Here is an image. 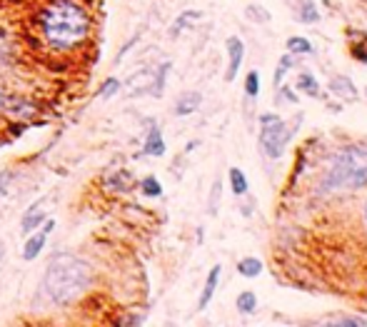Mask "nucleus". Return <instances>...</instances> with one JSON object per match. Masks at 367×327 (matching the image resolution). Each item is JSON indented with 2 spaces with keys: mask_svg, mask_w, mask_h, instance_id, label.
Returning <instances> with one entry per match:
<instances>
[{
  "mask_svg": "<svg viewBox=\"0 0 367 327\" xmlns=\"http://www.w3.org/2000/svg\"><path fill=\"white\" fill-rule=\"evenodd\" d=\"M298 90H302V93L310 95V98H318V95H320L318 78L312 76V73H307V70H302V73L298 76Z\"/></svg>",
  "mask_w": 367,
  "mask_h": 327,
  "instance_id": "ddd939ff",
  "label": "nucleus"
},
{
  "mask_svg": "<svg viewBox=\"0 0 367 327\" xmlns=\"http://www.w3.org/2000/svg\"><path fill=\"white\" fill-rule=\"evenodd\" d=\"M298 20H302V23H318V20H320L318 6H315L312 0H302V6H300V13H298Z\"/></svg>",
  "mask_w": 367,
  "mask_h": 327,
  "instance_id": "aec40b11",
  "label": "nucleus"
},
{
  "mask_svg": "<svg viewBox=\"0 0 367 327\" xmlns=\"http://www.w3.org/2000/svg\"><path fill=\"white\" fill-rule=\"evenodd\" d=\"M330 90L337 95V98H343V100H355L357 98V88L355 82L350 80L348 76H335L330 80Z\"/></svg>",
  "mask_w": 367,
  "mask_h": 327,
  "instance_id": "9b49d317",
  "label": "nucleus"
},
{
  "mask_svg": "<svg viewBox=\"0 0 367 327\" xmlns=\"http://www.w3.org/2000/svg\"><path fill=\"white\" fill-rule=\"evenodd\" d=\"M200 18H203V13H200V10H185V13L178 15V20L173 23V28H170V35H173V38H178V35H180V30H185L190 23H195V20H200Z\"/></svg>",
  "mask_w": 367,
  "mask_h": 327,
  "instance_id": "dca6fc26",
  "label": "nucleus"
},
{
  "mask_svg": "<svg viewBox=\"0 0 367 327\" xmlns=\"http://www.w3.org/2000/svg\"><path fill=\"white\" fill-rule=\"evenodd\" d=\"M220 180H215V185H212V193H210V202H207V210H210V215H218V200H220Z\"/></svg>",
  "mask_w": 367,
  "mask_h": 327,
  "instance_id": "a878e982",
  "label": "nucleus"
},
{
  "mask_svg": "<svg viewBox=\"0 0 367 327\" xmlns=\"http://www.w3.org/2000/svg\"><path fill=\"white\" fill-rule=\"evenodd\" d=\"M37 23L45 43L58 53L80 48L90 35V15L78 0H53L40 10Z\"/></svg>",
  "mask_w": 367,
  "mask_h": 327,
  "instance_id": "f257e3e1",
  "label": "nucleus"
},
{
  "mask_svg": "<svg viewBox=\"0 0 367 327\" xmlns=\"http://www.w3.org/2000/svg\"><path fill=\"white\" fill-rule=\"evenodd\" d=\"M228 180H230V188L237 197L248 195V188H250L248 177H245V173L240 170V168H230V170H228Z\"/></svg>",
  "mask_w": 367,
  "mask_h": 327,
  "instance_id": "f8f14e48",
  "label": "nucleus"
},
{
  "mask_svg": "<svg viewBox=\"0 0 367 327\" xmlns=\"http://www.w3.org/2000/svg\"><path fill=\"white\" fill-rule=\"evenodd\" d=\"M118 90H120V80H118V78H108V80L100 85L98 98H103V100H110V98L118 93Z\"/></svg>",
  "mask_w": 367,
  "mask_h": 327,
  "instance_id": "393cba45",
  "label": "nucleus"
},
{
  "mask_svg": "<svg viewBox=\"0 0 367 327\" xmlns=\"http://www.w3.org/2000/svg\"><path fill=\"white\" fill-rule=\"evenodd\" d=\"M362 188H367V145H345L325 168L318 190L323 195H340Z\"/></svg>",
  "mask_w": 367,
  "mask_h": 327,
  "instance_id": "7ed1b4c3",
  "label": "nucleus"
},
{
  "mask_svg": "<svg viewBox=\"0 0 367 327\" xmlns=\"http://www.w3.org/2000/svg\"><path fill=\"white\" fill-rule=\"evenodd\" d=\"M362 218H365V227H367V202H365V210H362Z\"/></svg>",
  "mask_w": 367,
  "mask_h": 327,
  "instance_id": "473e14b6",
  "label": "nucleus"
},
{
  "mask_svg": "<svg viewBox=\"0 0 367 327\" xmlns=\"http://www.w3.org/2000/svg\"><path fill=\"white\" fill-rule=\"evenodd\" d=\"M352 55H355L357 60H362V63H367V53H365V48H360V45L352 48Z\"/></svg>",
  "mask_w": 367,
  "mask_h": 327,
  "instance_id": "7c9ffc66",
  "label": "nucleus"
},
{
  "mask_svg": "<svg viewBox=\"0 0 367 327\" xmlns=\"http://www.w3.org/2000/svg\"><path fill=\"white\" fill-rule=\"evenodd\" d=\"M237 272L243 277H257L262 272V260L257 258H243L237 263Z\"/></svg>",
  "mask_w": 367,
  "mask_h": 327,
  "instance_id": "a211bd4d",
  "label": "nucleus"
},
{
  "mask_svg": "<svg viewBox=\"0 0 367 327\" xmlns=\"http://www.w3.org/2000/svg\"><path fill=\"white\" fill-rule=\"evenodd\" d=\"M235 308H237V312L240 315H253L257 310V297H255V292L253 290H243L240 295H237V300H235Z\"/></svg>",
  "mask_w": 367,
  "mask_h": 327,
  "instance_id": "4468645a",
  "label": "nucleus"
},
{
  "mask_svg": "<svg viewBox=\"0 0 367 327\" xmlns=\"http://www.w3.org/2000/svg\"><path fill=\"white\" fill-rule=\"evenodd\" d=\"M45 218H48V210H45V200L33 202L31 208L25 210L23 220H20V233H23V235H31L33 230H37V227L43 225Z\"/></svg>",
  "mask_w": 367,
  "mask_h": 327,
  "instance_id": "0eeeda50",
  "label": "nucleus"
},
{
  "mask_svg": "<svg viewBox=\"0 0 367 327\" xmlns=\"http://www.w3.org/2000/svg\"><path fill=\"white\" fill-rule=\"evenodd\" d=\"M3 255H6V245H3V242H0V258H3Z\"/></svg>",
  "mask_w": 367,
  "mask_h": 327,
  "instance_id": "72a5a7b5",
  "label": "nucleus"
},
{
  "mask_svg": "<svg viewBox=\"0 0 367 327\" xmlns=\"http://www.w3.org/2000/svg\"><path fill=\"white\" fill-rule=\"evenodd\" d=\"M53 227H56V222L45 220V227L40 230V233H35V235L31 233V238L25 240V245H23V260H25V263H33V260H35L37 255L43 252L45 242H48L50 233H53Z\"/></svg>",
  "mask_w": 367,
  "mask_h": 327,
  "instance_id": "39448f33",
  "label": "nucleus"
},
{
  "mask_svg": "<svg viewBox=\"0 0 367 327\" xmlns=\"http://www.w3.org/2000/svg\"><path fill=\"white\" fill-rule=\"evenodd\" d=\"M200 103H203V95L198 93V90H190V93H182L180 98H178V103H175V110L173 113L178 115V118H185V115H193L195 110L200 107Z\"/></svg>",
  "mask_w": 367,
  "mask_h": 327,
  "instance_id": "1a4fd4ad",
  "label": "nucleus"
},
{
  "mask_svg": "<svg viewBox=\"0 0 367 327\" xmlns=\"http://www.w3.org/2000/svg\"><path fill=\"white\" fill-rule=\"evenodd\" d=\"M143 152L145 155H153V157H162L165 155V140H162V132L157 125H153L145 135V143H143Z\"/></svg>",
  "mask_w": 367,
  "mask_h": 327,
  "instance_id": "9d476101",
  "label": "nucleus"
},
{
  "mask_svg": "<svg viewBox=\"0 0 367 327\" xmlns=\"http://www.w3.org/2000/svg\"><path fill=\"white\" fill-rule=\"evenodd\" d=\"M280 100H287V103H293V105H295V103H298V95H295L290 88H282L280 90Z\"/></svg>",
  "mask_w": 367,
  "mask_h": 327,
  "instance_id": "c85d7f7f",
  "label": "nucleus"
},
{
  "mask_svg": "<svg viewBox=\"0 0 367 327\" xmlns=\"http://www.w3.org/2000/svg\"><path fill=\"white\" fill-rule=\"evenodd\" d=\"M168 70H170V63H162L160 68L155 70V80H153V95H155V98H160L162 90H165V78H168Z\"/></svg>",
  "mask_w": 367,
  "mask_h": 327,
  "instance_id": "5701e85b",
  "label": "nucleus"
},
{
  "mask_svg": "<svg viewBox=\"0 0 367 327\" xmlns=\"http://www.w3.org/2000/svg\"><path fill=\"white\" fill-rule=\"evenodd\" d=\"M293 68H295V55H293V53L282 55V58H280V63H278V70H275V78H273L275 88H280L282 80H285V76H287V73H290Z\"/></svg>",
  "mask_w": 367,
  "mask_h": 327,
  "instance_id": "f3484780",
  "label": "nucleus"
},
{
  "mask_svg": "<svg viewBox=\"0 0 367 327\" xmlns=\"http://www.w3.org/2000/svg\"><path fill=\"white\" fill-rule=\"evenodd\" d=\"M10 173L8 170H0V195H3V193H6V188H8V183H10Z\"/></svg>",
  "mask_w": 367,
  "mask_h": 327,
  "instance_id": "c756f323",
  "label": "nucleus"
},
{
  "mask_svg": "<svg viewBox=\"0 0 367 327\" xmlns=\"http://www.w3.org/2000/svg\"><path fill=\"white\" fill-rule=\"evenodd\" d=\"M245 15H248V20H253V23H270V13L262 6H248L245 8Z\"/></svg>",
  "mask_w": 367,
  "mask_h": 327,
  "instance_id": "b1692460",
  "label": "nucleus"
},
{
  "mask_svg": "<svg viewBox=\"0 0 367 327\" xmlns=\"http://www.w3.org/2000/svg\"><path fill=\"white\" fill-rule=\"evenodd\" d=\"M8 105V98H6V93H3V90H0V110H3V107Z\"/></svg>",
  "mask_w": 367,
  "mask_h": 327,
  "instance_id": "2f4dec72",
  "label": "nucleus"
},
{
  "mask_svg": "<svg viewBox=\"0 0 367 327\" xmlns=\"http://www.w3.org/2000/svg\"><path fill=\"white\" fill-rule=\"evenodd\" d=\"M245 95L250 100H257V95H260V73L257 70H250L245 76Z\"/></svg>",
  "mask_w": 367,
  "mask_h": 327,
  "instance_id": "412c9836",
  "label": "nucleus"
},
{
  "mask_svg": "<svg viewBox=\"0 0 367 327\" xmlns=\"http://www.w3.org/2000/svg\"><path fill=\"white\" fill-rule=\"evenodd\" d=\"M105 185L112 190V193H128V190H130V185H133V177L128 175L125 170H118V173H112V175L108 177Z\"/></svg>",
  "mask_w": 367,
  "mask_h": 327,
  "instance_id": "2eb2a0df",
  "label": "nucleus"
},
{
  "mask_svg": "<svg viewBox=\"0 0 367 327\" xmlns=\"http://www.w3.org/2000/svg\"><path fill=\"white\" fill-rule=\"evenodd\" d=\"M295 127L287 125L285 120L278 113H262L260 115V148L265 150V155L278 160L285 155L287 145L295 138Z\"/></svg>",
  "mask_w": 367,
  "mask_h": 327,
  "instance_id": "20e7f679",
  "label": "nucleus"
},
{
  "mask_svg": "<svg viewBox=\"0 0 367 327\" xmlns=\"http://www.w3.org/2000/svg\"><path fill=\"white\" fill-rule=\"evenodd\" d=\"M225 48H228V73H225V80L232 82L237 78V73H240V65H243L245 45L237 35H232V38H228Z\"/></svg>",
  "mask_w": 367,
  "mask_h": 327,
  "instance_id": "423d86ee",
  "label": "nucleus"
},
{
  "mask_svg": "<svg viewBox=\"0 0 367 327\" xmlns=\"http://www.w3.org/2000/svg\"><path fill=\"white\" fill-rule=\"evenodd\" d=\"M93 285V270L78 255L58 252L50 260L43 275V290L56 305H70L78 297H83Z\"/></svg>",
  "mask_w": 367,
  "mask_h": 327,
  "instance_id": "f03ea898",
  "label": "nucleus"
},
{
  "mask_svg": "<svg viewBox=\"0 0 367 327\" xmlns=\"http://www.w3.org/2000/svg\"><path fill=\"white\" fill-rule=\"evenodd\" d=\"M287 51L293 55H310L312 43L307 38H302V35H293V38H287Z\"/></svg>",
  "mask_w": 367,
  "mask_h": 327,
  "instance_id": "6ab92c4d",
  "label": "nucleus"
},
{
  "mask_svg": "<svg viewBox=\"0 0 367 327\" xmlns=\"http://www.w3.org/2000/svg\"><path fill=\"white\" fill-rule=\"evenodd\" d=\"M145 317L143 315H128V317H120L118 325H143Z\"/></svg>",
  "mask_w": 367,
  "mask_h": 327,
  "instance_id": "cd10ccee",
  "label": "nucleus"
},
{
  "mask_svg": "<svg viewBox=\"0 0 367 327\" xmlns=\"http://www.w3.org/2000/svg\"><path fill=\"white\" fill-rule=\"evenodd\" d=\"M220 275H223V265H212V270L207 272V280H205V288L200 292V300H198V310H205L210 305L212 295L220 285Z\"/></svg>",
  "mask_w": 367,
  "mask_h": 327,
  "instance_id": "6e6552de",
  "label": "nucleus"
},
{
  "mask_svg": "<svg viewBox=\"0 0 367 327\" xmlns=\"http://www.w3.org/2000/svg\"><path fill=\"white\" fill-rule=\"evenodd\" d=\"M332 325H352V327H362V325H367V320H362V317H343V320H330Z\"/></svg>",
  "mask_w": 367,
  "mask_h": 327,
  "instance_id": "bb28decb",
  "label": "nucleus"
},
{
  "mask_svg": "<svg viewBox=\"0 0 367 327\" xmlns=\"http://www.w3.org/2000/svg\"><path fill=\"white\" fill-rule=\"evenodd\" d=\"M140 193H143L145 197H160L162 195L160 180H157V177H153V175L143 177V183H140Z\"/></svg>",
  "mask_w": 367,
  "mask_h": 327,
  "instance_id": "4be33fe9",
  "label": "nucleus"
}]
</instances>
